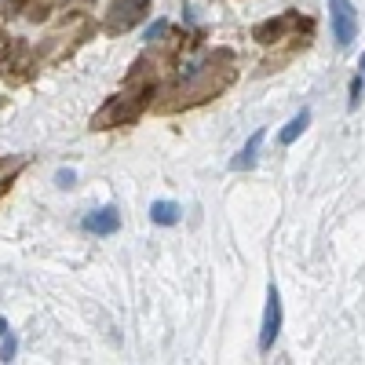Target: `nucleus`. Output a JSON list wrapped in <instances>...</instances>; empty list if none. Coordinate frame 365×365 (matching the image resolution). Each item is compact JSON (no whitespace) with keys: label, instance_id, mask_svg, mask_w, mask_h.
I'll return each mask as SVG.
<instances>
[{"label":"nucleus","instance_id":"obj_1","mask_svg":"<svg viewBox=\"0 0 365 365\" xmlns=\"http://www.w3.org/2000/svg\"><path fill=\"white\" fill-rule=\"evenodd\" d=\"M329 19H332V37L340 47H347L358 37V11L351 0H329Z\"/></svg>","mask_w":365,"mask_h":365},{"label":"nucleus","instance_id":"obj_2","mask_svg":"<svg viewBox=\"0 0 365 365\" xmlns=\"http://www.w3.org/2000/svg\"><path fill=\"white\" fill-rule=\"evenodd\" d=\"M278 332H281V296L271 285L267 289V307H263V329H260V351H271L278 343Z\"/></svg>","mask_w":365,"mask_h":365},{"label":"nucleus","instance_id":"obj_3","mask_svg":"<svg viewBox=\"0 0 365 365\" xmlns=\"http://www.w3.org/2000/svg\"><path fill=\"white\" fill-rule=\"evenodd\" d=\"M150 0H114V8H110V29H128L142 19V11H147Z\"/></svg>","mask_w":365,"mask_h":365},{"label":"nucleus","instance_id":"obj_4","mask_svg":"<svg viewBox=\"0 0 365 365\" xmlns=\"http://www.w3.org/2000/svg\"><path fill=\"white\" fill-rule=\"evenodd\" d=\"M117 227H121V212L117 209H99V212L84 216V230L88 234H117Z\"/></svg>","mask_w":365,"mask_h":365},{"label":"nucleus","instance_id":"obj_5","mask_svg":"<svg viewBox=\"0 0 365 365\" xmlns=\"http://www.w3.org/2000/svg\"><path fill=\"white\" fill-rule=\"evenodd\" d=\"M263 135H267L263 128L248 135V142H245V147H241V154H237L234 161H230V168H234V172H248L252 165L260 161V147H263Z\"/></svg>","mask_w":365,"mask_h":365},{"label":"nucleus","instance_id":"obj_6","mask_svg":"<svg viewBox=\"0 0 365 365\" xmlns=\"http://www.w3.org/2000/svg\"><path fill=\"white\" fill-rule=\"evenodd\" d=\"M307 124H311V110H299V114L278 132V142H281V147H292V142L307 132Z\"/></svg>","mask_w":365,"mask_h":365},{"label":"nucleus","instance_id":"obj_7","mask_svg":"<svg viewBox=\"0 0 365 365\" xmlns=\"http://www.w3.org/2000/svg\"><path fill=\"white\" fill-rule=\"evenodd\" d=\"M150 219H154V223H161V227L179 223V204L176 201H154L150 204Z\"/></svg>","mask_w":365,"mask_h":365},{"label":"nucleus","instance_id":"obj_8","mask_svg":"<svg viewBox=\"0 0 365 365\" xmlns=\"http://www.w3.org/2000/svg\"><path fill=\"white\" fill-rule=\"evenodd\" d=\"M289 26V19H274V22H263V26H256V40H263V44H271V40H278V33Z\"/></svg>","mask_w":365,"mask_h":365},{"label":"nucleus","instance_id":"obj_9","mask_svg":"<svg viewBox=\"0 0 365 365\" xmlns=\"http://www.w3.org/2000/svg\"><path fill=\"white\" fill-rule=\"evenodd\" d=\"M362 91H365V77H355V81H351V99H347V106H351V110H358Z\"/></svg>","mask_w":365,"mask_h":365},{"label":"nucleus","instance_id":"obj_10","mask_svg":"<svg viewBox=\"0 0 365 365\" xmlns=\"http://www.w3.org/2000/svg\"><path fill=\"white\" fill-rule=\"evenodd\" d=\"M15 351H19V343H15V336L8 332V336H4V347H0V362H11Z\"/></svg>","mask_w":365,"mask_h":365},{"label":"nucleus","instance_id":"obj_11","mask_svg":"<svg viewBox=\"0 0 365 365\" xmlns=\"http://www.w3.org/2000/svg\"><path fill=\"white\" fill-rule=\"evenodd\" d=\"M73 179H77L73 168H59V172H55V183H59V186H73Z\"/></svg>","mask_w":365,"mask_h":365},{"label":"nucleus","instance_id":"obj_12","mask_svg":"<svg viewBox=\"0 0 365 365\" xmlns=\"http://www.w3.org/2000/svg\"><path fill=\"white\" fill-rule=\"evenodd\" d=\"M165 29H168V22H154V26L147 29V40H157V37L165 33Z\"/></svg>","mask_w":365,"mask_h":365},{"label":"nucleus","instance_id":"obj_13","mask_svg":"<svg viewBox=\"0 0 365 365\" xmlns=\"http://www.w3.org/2000/svg\"><path fill=\"white\" fill-rule=\"evenodd\" d=\"M4 336H8V322H4V318H0V340H4Z\"/></svg>","mask_w":365,"mask_h":365},{"label":"nucleus","instance_id":"obj_14","mask_svg":"<svg viewBox=\"0 0 365 365\" xmlns=\"http://www.w3.org/2000/svg\"><path fill=\"white\" fill-rule=\"evenodd\" d=\"M0 11H11V0H0Z\"/></svg>","mask_w":365,"mask_h":365},{"label":"nucleus","instance_id":"obj_15","mask_svg":"<svg viewBox=\"0 0 365 365\" xmlns=\"http://www.w3.org/2000/svg\"><path fill=\"white\" fill-rule=\"evenodd\" d=\"M362 77H365V55H362Z\"/></svg>","mask_w":365,"mask_h":365}]
</instances>
